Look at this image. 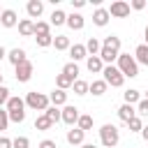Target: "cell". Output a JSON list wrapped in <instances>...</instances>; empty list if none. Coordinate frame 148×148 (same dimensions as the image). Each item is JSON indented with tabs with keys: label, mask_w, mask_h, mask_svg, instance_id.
Returning a JSON list of instances; mask_svg holds the SVG:
<instances>
[{
	"label": "cell",
	"mask_w": 148,
	"mask_h": 148,
	"mask_svg": "<svg viewBox=\"0 0 148 148\" xmlns=\"http://www.w3.org/2000/svg\"><path fill=\"white\" fill-rule=\"evenodd\" d=\"M118 53H120V37H116V35L104 37L102 49H99L102 62H104V65H113V60H118Z\"/></svg>",
	"instance_id": "obj_1"
},
{
	"label": "cell",
	"mask_w": 148,
	"mask_h": 148,
	"mask_svg": "<svg viewBox=\"0 0 148 148\" xmlns=\"http://www.w3.org/2000/svg\"><path fill=\"white\" fill-rule=\"evenodd\" d=\"M7 116H9V123H23L25 120V102L16 95H12L7 99Z\"/></svg>",
	"instance_id": "obj_2"
},
{
	"label": "cell",
	"mask_w": 148,
	"mask_h": 148,
	"mask_svg": "<svg viewBox=\"0 0 148 148\" xmlns=\"http://www.w3.org/2000/svg\"><path fill=\"white\" fill-rule=\"evenodd\" d=\"M118 65V69H120V74L125 76V79H134V76H139V65H136V60H134V56H130V53H118V60H116Z\"/></svg>",
	"instance_id": "obj_3"
},
{
	"label": "cell",
	"mask_w": 148,
	"mask_h": 148,
	"mask_svg": "<svg viewBox=\"0 0 148 148\" xmlns=\"http://www.w3.org/2000/svg\"><path fill=\"white\" fill-rule=\"evenodd\" d=\"M99 141H102L104 148H116L118 141H120V130L116 125H111V123L102 125L99 127Z\"/></svg>",
	"instance_id": "obj_4"
},
{
	"label": "cell",
	"mask_w": 148,
	"mask_h": 148,
	"mask_svg": "<svg viewBox=\"0 0 148 148\" xmlns=\"http://www.w3.org/2000/svg\"><path fill=\"white\" fill-rule=\"evenodd\" d=\"M25 106L28 109H32V111H46L49 106H51V102H49V95H44V92H37V90H30L28 95H25Z\"/></svg>",
	"instance_id": "obj_5"
},
{
	"label": "cell",
	"mask_w": 148,
	"mask_h": 148,
	"mask_svg": "<svg viewBox=\"0 0 148 148\" xmlns=\"http://www.w3.org/2000/svg\"><path fill=\"white\" fill-rule=\"evenodd\" d=\"M102 81H104L106 86H111V88H123L125 76L120 74V69H118L116 65H104V69H102Z\"/></svg>",
	"instance_id": "obj_6"
},
{
	"label": "cell",
	"mask_w": 148,
	"mask_h": 148,
	"mask_svg": "<svg viewBox=\"0 0 148 148\" xmlns=\"http://www.w3.org/2000/svg\"><path fill=\"white\" fill-rule=\"evenodd\" d=\"M32 72H35V65H32L30 60H23L21 65L14 67V76H16L18 83H28V81L32 79Z\"/></svg>",
	"instance_id": "obj_7"
},
{
	"label": "cell",
	"mask_w": 148,
	"mask_h": 148,
	"mask_svg": "<svg viewBox=\"0 0 148 148\" xmlns=\"http://www.w3.org/2000/svg\"><path fill=\"white\" fill-rule=\"evenodd\" d=\"M79 109L76 106H72V104H65L62 109H60V120L65 123V125H69V127H76V120H79Z\"/></svg>",
	"instance_id": "obj_8"
},
{
	"label": "cell",
	"mask_w": 148,
	"mask_h": 148,
	"mask_svg": "<svg viewBox=\"0 0 148 148\" xmlns=\"http://www.w3.org/2000/svg\"><path fill=\"white\" fill-rule=\"evenodd\" d=\"M106 12H109V16H113V18H125V16H130V2L116 0V2H111V7H109Z\"/></svg>",
	"instance_id": "obj_9"
},
{
	"label": "cell",
	"mask_w": 148,
	"mask_h": 148,
	"mask_svg": "<svg viewBox=\"0 0 148 148\" xmlns=\"http://www.w3.org/2000/svg\"><path fill=\"white\" fill-rule=\"evenodd\" d=\"M0 25H2V28H14V25H18L16 12H14V9H2V14H0Z\"/></svg>",
	"instance_id": "obj_10"
},
{
	"label": "cell",
	"mask_w": 148,
	"mask_h": 148,
	"mask_svg": "<svg viewBox=\"0 0 148 148\" xmlns=\"http://www.w3.org/2000/svg\"><path fill=\"white\" fill-rule=\"evenodd\" d=\"M25 12H28L30 21H32V18H39V16H42V12H44V2H42V0H28Z\"/></svg>",
	"instance_id": "obj_11"
},
{
	"label": "cell",
	"mask_w": 148,
	"mask_h": 148,
	"mask_svg": "<svg viewBox=\"0 0 148 148\" xmlns=\"http://www.w3.org/2000/svg\"><path fill=\"white\" fill-rule=\"evenodd\" d=\"M86 67H88V72H90V74H102L104 62H102V58H99V56H88V58H86Z\"/></svg>",
	"instance_id": "obj_12"
},
{
	"label": "cell",
	"mask_w": 148,
	"mask_h": 148,
	"mask_svg": "<svg viewBox=\"0 0 148 148\" xmlns=\"http://www.w3.org/2000/svg\"><path fill=\"white\" fill-rule=\"evenodd\" d=\"M67 143L69 146H81L83 143V139H86V132H81L79 127H72V130H67Z\"/></svg>",
	"instance_id": "obj_13"
},
{
	"label": "cell",
	"mask_w": 148,
	"mask_h": 148,
	"mask_svg": "<svg viewBox=\"0 0 148 148\" xmlns=\"http://www.w3.org/2000/svg\"><path fill=\"white\" fill-rule=\"evenodd\" d=\"M109 18H111V16H109V12H106L104 7H97V9L92 12V23H95L97 28H104V25L109 23Z\"/></svg>",
	"instance_id": "obj_14"
},
{
	"label": "cell",
	"mask_w": 148,
	"mask_h": 148,
	"mask_svg": "<svg viewBox=\"0 0 148 148\" xmlns=\"http://www.w3.org/2000/svg\"><path fill=\"white\" fill-rule=\"evenodd\" d=\"M72 30H83V25H86V18L79 14V12H72V14H67V21H65Z\"/></svg>",
	"instance_id": "obj_15"
},
{
	"label": "cell",
	"mask_w": 148,
	"mask_h": 148,
	"mask_svg": "<svg viewBox=\"0 0 148 148\" xmlns=\"http://www.w3.org/2000/svg\"><path fill=\"white\" fill-rule=\"evenodd\" d=\"M69 56H72V62H79V60L88 58L86 44H72V46H69Z\"/></svg>",
	"instance_id": "obj_16"
},
{
	"label": "cell",
	"mask_w": 148,
	"mask_h": 148,
	"mask_svg": "<svg viewBox=\"0 0 148 148\" xmlns=\"http://www.w3.org/2000/svg\"><path fill=\"white\" fill-rule=\"evenodd\" d=\"M49 102H51V106H58V109H60V106H65V104H67V92L56 88V90L49 95Z\"/></svg>",
	"instance_id": "obj_17"
},
{
	"label": "cell",
	"mask_w": 148,
	"mask_h": 148,
	"mask_svg": "<svg viewBox=\"0 0 148 148\" xmlns=\"http://www.w3.org/2000/svg\"><path fill=\"white\" fill-rule=\"evenodd\" d=\"M7 60H9V62H12L14 67H16V65H21V62H23V60H28V58H25V51L16 46V49L7 51Z\"/></svg>",
	"instance_id": "obj_18"
},
{
	"label": "cell",
	"mask_w": 148,
	"mask_h": 148,
	"mask_svg": "<svg viewBox=\"0 0 148 148\" xmlns=\"http://www.w3.org/2000/svg\"><path fill=\"white\" fill-rule=\"evenodd\" d=\"M134 116H136V109H134V106H130V104H125V102H123V106H120V109H118V118H120V120H123V123H125V125H127V123H130V120H132V118H134Z\"/></svg>",
	"instance_id": "obj_19"
},
{
	"label": "cell",
	"mask_w": 148,
	"mask_h": 148,
	"mask_svg": "<svg viewBox=\"0 0 148 148\" xmlns=\"http://www.w3.org/2000/svg\"><path fill=\"white\" fill-rule=\"evenodd\" d=\"M134 60H136V65H146L148 67V44H139L134 49Z\"/></svg>",
	"instance_id": "obj_20"
},
{
	"label": "cell",
	"mask_w": 148,
	"mask_h": 148,
	"mask_svg": "<svg viewBox=\"0 0 148 148\" xmlns=\"http://www.w3.org/2000/svg\"><path fill=\"white\" fill-rule=\"evenodd\" d=\"M18 32H21V37H30V35H35V21H30V18H21V21H18Z\"/></svg>",
	"instance_id": "obj_21"
},
{
	"label": "cell",
	"mask_w": 148,
	"mask_h": 148,
	"mask_svg": "<svg viewBox=\"0 0 148 148\" xmlns=\"http://www.w3.org/2000/svg\"><path fill=\"white\" fill-rule=\"evenodd\" d=\"M123 99H125V104L134 106V104H139V102H141V92H139L136 88H127V90L123 92Z\"/></svg>",
	"instance_id": "obj_22"
},
{
	"label": "cell",
	"mask_w": 148,
	"mask_h": 148,
	"mask_svg": "<svg viewBox=\"0 0 148 148\" xmlns=\"http://www.w3.org/2000/svg\"><path fill=\"white\" fill-rule=\"evenodd\" d=\"M106 88H109V86H106V83H104L102 79H95L92 83H88V92H92L95 97H99V95H104V92H106Z\"/></svg>",
	"instance_id": "obj_23"
},
{
	"label": "cell",
	"mask_w": 148,
	"mask_h": 148,
	"mask_svg": "<svg viewBox=\"0 0 148 148\" xmlns=\"http://www.w3.org/2000/svg\"><path fill=\"white\" fill-rule=\"evenodd\" d=\"M53 46H56V51H69L72 42H69L67 35H56L53 37Z\"/></svg>",
	"instance_id": "obj_24"
},
{
	"label": "cell",
	"mask_w": 148,
	"mask_h": 148,
	"mask_svg": "<svg viewBox=\"0 0 148 148\" xmlns=\"http://www.w3.org/2000/svg\"><path fill=\"white\" fill-rule=\"evenodd\" d=\"M92 116H88V113H81L79 116V120H76V127L81 130V132H88V130H92Z\"/></svg>",
	"instance_id": "obj_25"
},
{
	"label": "cell",
	"mask_w": 148,
	"mask_h": 148,
	"mask_svg": "<svg viewBox=\"0 0 148 148\" xmlns=\"http://www.w3.org/2000/svg\"><path fill=\"white\" fill-rule=\"evenodd\" d=\"M99 49H102V42H99L97 37H90V39L86 42V51H88V56H99Z\"/></svg>",
	"instance_id": "obj_26"
},
{
	"label": "cell",
	"mask_w": 148,
	"mask_h": 148,
	"mask_svg": "<svg viewBox=\"0 0 148 148\" xmlns=\"http://www.w3.org/2000/svg\"><path fill=\"white\" fill-rule=\"evenodd\" d=\"M62 74H65V76H69L72 81H76V79H79V65L69 60V62H67V65L62 67Z\"/></svg>",
	"instance_id": "obj_27"
},
{
	"label": "cell",
	"mask_w": 148,
	"mask_h": 148,
	"mask_svg": "<svg viewBox=\"0 0 148 148\" xmlns=\"http://www.w3.org/2000/svg\"><path fill=\"white\" fill-rule=\"evenodd\" d=\"M67 21V14L62 12V9H53V14H51V21H49V25H62Z\"/></svg>",
	"instance_id": "obj_28"
},
{
	"label": "cell",
	"mask_w": 148,
	"mask_h": 148,
	"mask_svg": "<svg viewBox=\"0 0 148 148\" xmlns=\"http://www.w3.org/2000/svg\"><path fill=\"white\" fill-rule=\"evenodd\" d=\"M51 125H53V123H51V120H49L44 113L35 118V130H39V132H46V130H51Z\"/></svg>",
	"instance_id": "obj_29"
},
{
	"label": "cell",
	"mask_w": 148,
	"mask_h": 148,
	"mask_svg": "<svg viewBox=\"0 0 148 148\" xmlns=\"http://www.w3.org/2000/svg\"><path fill=\"white\" fill-rule=\"evenodd\" d=\"M72 83H74V81H72L69 76H65L62 72L56 76V86H58V90H67V88H72Z\"/></svg>",
	"instance_id": "obj_30"
},
{
	"label": "cell",
	"mask_w": 148,
	"mask_h": 148,
	"mask_svg": "<svg viewBox=\"0 0 148 148\" xmlns=\"http://www.w3.org/2000/svg\"><path fill=\"white\" fill-rule=\"evenodd\" d=\"M72 90H74V95H88V81L76 79V81L72 83Z\"/></svg>",
	"instance_id": "obj_31"
},
{
	"label": "cell",
	"mask_w": 148,
	"mask_h": 148,
	"mask_svg": "<svg viewBox=\"0 0 148 148\" xmlns=\"http://www.w3.org/2000/svg\"><path fill=\"white\" fill-rule=\"evenodd\" d=\"M35 42H37V46H39V49L53 46V35H51V32H49V35H37V37H35Z\"/></svg>",
	"instance_id": "obj_32"
},
{
	"label": "cell",
	"mask_w": 148,
	"mask_h": 148,
	"mask_svg": "<svg viewBox=\"0 0 148 148\" xmlns=\"http://www.w3.org/2000/svg\"><path fill=\"white\" fill-rule=\"evenodd\" d=\"M44 116H46L51 123H58V120H60V109H58V106H49V109L44 111Z\"/></svg>",
	"instance_id": "obj_33"
},
{
	"label": "cell",
	"mask_w": 148,
	"mask_h": 148,
	"mask_svg": "<svg viewBox=\"0 0 148 148\" xmlns=\"http://www.w3.org/2000/svg\"><path fill=\"white\" fill-rule=\"evenodd\" d=\"M51 32V25L46 21H37L35 23V35H49Z\"/></svg>",
	"instance_id": "obj_34"
},
{
	"label": "cell",
	"mask_w": 148,
	"mask_h": 148,
	"mask_svg": "<svg viewBox=\"0 0 148 148\" xmlns=\"http://www.w3.org/2000/svg\"><path fill=\"white\" fill-rule=\"evenodd\" d=\"M12 148H30V139L28 136H16V139H12Z\"/></svg>",
	"instance_id": "obj_35"
},
{
	"label": "cell",
	"mask_w": 148,
	"mask_h": 148,
	"mask_svg": "<svg viewBox=\"0 0 148 148\" xmlns=\"http://www.w3.org/2000/svg\"><path fill=\"white\" fill-rule=\"evenodd\" d=\"M127 127H130V132H141V127H143V120H141L139 116H134V118L127 123Z\"/></svg>",
	"instance_id": "obj_36"
},
{
	"label": "cell",
	"mask_w": 148,
	"mask_h": 148,
	"mask_svg": "<svg viewBox=\"0 0 148 148\" xmlns=\"http://www.w3.org/2000/svg\"><path fill=\"white\" fill-rule=\"evenodd\" d=\"M136 116H139V118L148 116V99H141V102L136 104Z\"/></svg>",
	"instance_id": "obj_37"
},
{
	"label": "cell",
	"mask_w": 148,
	"mask_h": 148,
	"mask_svg": "<svg viewBox=\"0 0 148 148\" xmlns=\"http://www.w3.org/2000/svg\"><path fill=\"white\" fill-rule=\"evenodd\" d=\"M9 127V116H7V109H0V132H5Z\"/></svg>",
	"instance_id": "obj_38"
},
{
	"label": "cell",
	"mask_w": 148,
	"mask_h": 148,
	"mask_svg": "<svg viewBox=\"0 0 148 148\" xmlns=\"http://www.w3.org/2000/svg\"><path fill=\"white\" fill-rule=\"evenodd\" d=\"M9 97H12V95H9V88H7V86H0V109L7 104Z\"/></svg>",
	"instance_id": "obj_39"
},
{
	"label": "cell",
	"mask_w": 148,
	"mask_h": 148,
	"mask_svg": "<svg viewBox=\"0 0 148 148\" xmlns=\"http://www.w3.org/2000/svg\"><path fill=\"white\" fill-rule=\"evenodd\" d=\"M37 148H58V143H56V141H53V139H42V141H39V146H37Z\"/></svg>",
	"instance_id": "obj_40"
},
{
	"label": "cell",
	"mask_w": 148,
	"mask_h": 148,
	"mask_svg": "<svg viewBox=\"0 0 148 148\" xmlns=\"http://www.w3.org/2000/svg\"><path fill=\"white\" fill-rule=\"evenodd\" d=\"M130 9H136V12L139 9H146V0H132L130 2Z\"/></svg>",
	"instance_id": "obj_41"
},
{
	"label": "cell",
	"mask_w": 148,
	"mask_h": 148,
	"mask_svg": "<svg viewBox=\"0 0 148 148\" xmlns=\"http://www.w3.org/2000/svg\"><path fill=\"white\" fill-rule=\"evenodd\" d=\"M0 148H12V139H7V136H0Z\"/></svg>",
	"instance_id": "obj_42"
},
{
	"label": "cell",
	"mask_w": 148,
	"mask_h": 148,
	"mask_svg": "<svg viewBox=\"0 0 148 148\" xmlns=\"http://www.w3.org/2000/svg\"><path fill=\"white\" fill-rule=\"evenodd\" d=\"M83 5H86V0H72V7H74V9H81Z\"/></svg>",
	"instance_id": "obj_43"
},
{
	"label": "cell",
	"mask_w": 148,
	"mask_h": 148,
	"mask_svg": "<svg viewBox=\"0 0 148 148\" xmlns=\"http://www.w3.org/2000/svg\"><path fill=\"white\" fill-rule=\"evenodd\" d=\"M139 134H141V136H143V141H146V143H148V125H143V127H141V132H139Z\"/></svg>",
	"instance_id": "obj_44"
},
{
	"label": "cell",
	"mask_w": 148,
	"mask_h": 148,
	"mask_svg": "<svg viewBox=\"0 0 148 148\" xmlns=\"http://www.w3.org/2000/svg\"><path fill=\"white\" fill-rule=\"evenodd\" d=\"M2 58H7V51H5V46H0V60Z\"/></svg>",
	"instance_id": "obj_45"
},
{
	"label": "cell",
	"mask_w": 148,
	"mask_h": 148,
	"mask_svg": "<svg viewBox=\"0 0 148 148\" xmlns=\"http://www.w3.org/2000/svg\"><path fill=\"white\" fill-rule=\"evenodd\" d=\"M79 148H97V146H95V143H81Z\"/></svg>",
	"instance_id": "obj_46"
},
{
	"label": "cell",
	"mask_w": 148,
	"mask_h": 148,
	"mask_svg": "<svg viewBox=\"0 0 148 148\" xmlns=\"http://www.w3.org/2000/svg\"><path fill=\"white\" fill-rule=\"evenodd\" d=\"M143 37H146V44H148V25H146V30H143Z\"/></svg>",
	"instance_id": "obj_47"
},
{
	"label": "cell",
	"mask_w": 148,
	"mask_h": 148,
	"mask_svg": "<svg viewBox=\"0 0 148 148\" xmlns=\"http://www.w3.org/2000/svg\"><path fill=\"white\" fill-rule=\"evenodd\" d=\"M0 86H2V74H0Z\"/></svg>",
	"instance_id": "obj_48"
},
{
	"label": "cell",
	"mask_w": 148,
	"mask_h": 148,
	"mask_svg": "<svg viewBox=\"0 0 148 148\" xmlns=\"http://www.w3.org/2000/svg\"><path fill=\"white\" fill-rule=\"evenodd\" d=\"M146 99H148V90H146Z\"/></svg>",
	"instance_id": "obj_49"
},
{
	"label": "cell",
	"mask_w": 148,
	"mask_h": 148,
	"mask_svg": "<svg viewBox=\"0 0 148 148\" xmlns=\"http://www.w3.org/2000/svg\"><path fill=\"white\" fill-rule=\"evenodd\" d=\"M0 14H2V7H0Z\"/></svg>",
	"instance_id": "obj_50"
}]
</instances>
